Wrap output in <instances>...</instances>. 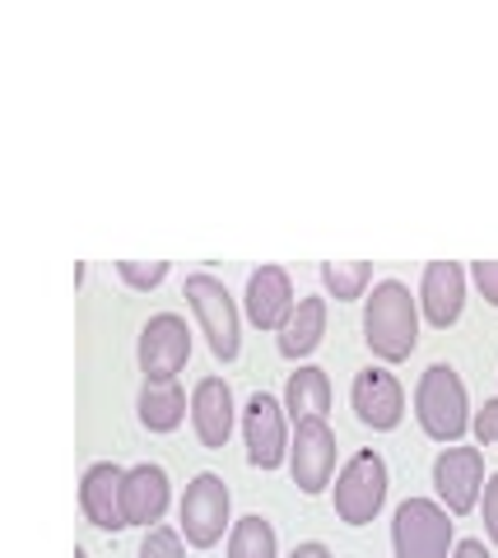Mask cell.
<instances>
[{"mask_svg":"<svg viewBox=\"0 0 498 558\" xmlns=\"http://www.w3.org/2000/svg\"><path fill=\"white\" fill-rule=\"evenodd\" d=\"M364 340L373 349V359L382 363H401L415 354L420 344V303L410 299V289L401 279H382L373 284L368 303H364Z\"/></svg>","mask_w":498,"mask_h":558,"instance_id":"1","label":"cell"},{"mask_svg":"<svg viewBox=\"0 0 498 558\" xmlns=\"http://www.w3.org/2000/svg\"><path fill=\"white\" fill-rule=\"evenodd\" d=\"M415 418H420V428L434 442H461L466 438L475 414H471L466 381L457 377V368H448V363L424 368L420 387H415Z\"/></svg>","mask_w":498,"mask_h":558,"instance_id":"2","label":"cell"},{"mask_svg":"<svg viewBox=\"0 0 498 558\" xmlns=\"http://www.w3.org/2000/svg\"><path fill=\"white\" fill-rule=\"evenodd\" d=\"M182 299L192 303L205 340H210V349H215V359L233 363L238 349H243V312H238L229 284L219 275H210V270H196V275H186Z\"/></svg>","mask_w":498,"mask_h":558,"instance_id":"3","label":"cell"},{"mask_svg":"<svg viewBox=\"0 0 498 558\" xmlns=\"http://www.w3.org/2000/svg\"><path fill=\"white\" fill-rule=\"evenodd\" d=\"M391 549L397 558H452L457 535L448 508L434 498H405L391 517Z\"/></svg>","mask_w":498,"mask_h":558,"instance_id":"4","label":"cell"},{"mask_svg":"<svg viewBox=\"0 0 498 558\" xmlns=\"http://www.w3.org/2000/svg\"><path fill=\"white\" fill-rule=\"evenodd\" d=\"M233 494L229 484L215 475V470H201V475L186 484V494L178 502V526L186 535L192 549H210L224 539V531H233Z\"/></svg>","mask_w":498,"mask_h":558,"instance_id":"5","label":"cell"},{"mask_svg":"<svg viewBox=\"0 0 498 558\" xmlns=\"http://www.w3.org/2000/svg\"><path fill=\"white\" fill-rule=\"evenodd\" d=\"M387 461L377 457L373 447L354 451V457L340 465L336 475V517L345 521V526H368V521L382 512L387 502Z\"/></svg>","mask_w":498,"mask_h":558,"instance_id":"6","label":"cell"},{"mask_svg":"<svg viewBox=\"0 0 498 558\" xmlns=\"http://www.w3.org/2000/svg\"><path fill=\"white\" fill-rule=\"evenodd\" d=\"M289 475L303 494H326V484L336 480V428L321 414L299 418L294 442H289Z\"/></svg>","mask_w":498,"mask_h":558,"instance_id":"7","label":"cell"},{"mask_svg":"<svg viewBox=\"0 0 498 558\" xmlns=\"http://www.w3.org/2000/svg\"><path fill=\"white\" fill-rule=\"evenodd\" d=\"M135 354H141L145 381H178L186 359H192V330H186L178 312H159V317L145 322Z\"/></svg>","mask_w":498,"mask_h":558,"instance_id":"8","label":"cell"},{"mask_svg":"<svg viewBox=\"0 0 498 558\" xmlns=\"http://www.w3.org/2000/svg\"><path fill=\"white\" fill-rule=\"evenodd\" d=\"M434 488L452 517L475 512L479 494H485V457H479V447H442L434 461Z\"/></svg>","mask_w":498,"mask_h":558,"instance_id":"9","label":"cell"},{"mask_svg":"<svg viewBox=\"0 0 498 558\" xmlns=\"http://www.w3.org/2000/svg\"><path fill=\"white\" fill-rule=\"evenodd\" d=\"M243 438H247V461L256 470H275L289 461V424H284V400L270 391H256L243 410Z\"/></svg>","mask_w":498,"mask_h":558,"instance_id":"10","label":"cell"},{"mask_svg":"<svg viewBox=\"0 0 498 558\" xmlns=\"http://www.w3.org/2000/svg\"><path fill=\"white\" fill-rule=\"evenodd\" d=\"M350 400H354L359 424H368L373 433H391L405 418V391L387 368H364L359 373L354 387H350Z\"/></svg>","mask_w":498,"mask_h":558,"instance_id":"11","label":"cell"},{"mask_svg":"<svg viewBox=\"0 0 498 558\" xmlns=\"http://www.w3.org/2000/svg\"><path fill=\"white\" fill-rule=\"evenodd\" d=\"M294 279L284 266H256L247 275V322L256 330H275L280 336L284 322L294 317Z\"/></svg>","mask_w":498,"mask_h":558,"instance_id":"12","label":"cell"},{"mask_svg":"<svg viewBox=\"0 0 498 558\" xmlns=\"http://www.w3.org/2000/svg\"><path fill=\"white\" fill-rule=\"evenodd\" d=\"M233 424H238V405H233V387L224 377H201L196 391H192V428L201 447H229L233 438Z\"/></svg>","mask_w":498,"mask_h":558,"instance_id":"13","label":"cell"},{"mask_svg":"<svg viewBox=\"0 0 498 558\" xmlns=\"http://www.w3.org/2000/svg\"><path fill=\"white\" fill-rule=\"evenodd\" d=\"M168 498H173V488H168V470L163 465H131L126 480H122V517L126 526H145L154 531L168 512Z\"/></svg>","mask_w":498,"mask_h":558,"instance_id":"14","label":"cell"},{"mask_svg":"<svg viewBox=\"0 0 498 558\" xmlns=\"http://www.w3.org/2000/svg\"><path fill=\"white\" fill-rule=\"evenodd\" d=\"M122 480L126 470L117 461H98L84 470L80 480V512L94 521L98 531H122L126 517H122Z\"/></svg>","mask_w":498,"mask_h":558,"instance_id":"15","label":"cell"},{"mask_svg":"<svg viewBox=\"0 0 498 558\" xmlns=\"http://www.w3.org/2000/svg\"><path fill=\"white\" fill-rule=\"evenodd\" d=\"M420 307L438 330H448L466 307V270L457 260H428L420 279Z\"/></svg>","mask_w":498,"mask_h":558,"instance_id":"16","label":"cell"},{"mask_svg":"<svg viewBox=\"0 0 498 558\" xmlns=\"http://www.w3.org/2000/svg\"><path fill=\"white\" fill-rule=\"evenodd\" d=\"M135 410H141V424L149 433H173V428H182V418L192 405H186L182 381H145Z\"/></svg>","mask_w":498,"mask_h":558,"instance_id":"17","label":"cell"},{"mask_svg":"<svg viewBox=\"0 0 498 558\" xmlns=\"http://www.w3.org/2000/svg\"><path fill=\"white\" fill-rule=\"evenodd\" d=\"M321 336H326V299H299V307H294V317L284 322V330H280V354L284 359H307L313 349L321 344Z\"/></svg>","mask_w":498,"mask_h":558,"instance_id":"18","label":"cell"},{"mask_svg":"<svg viewBox=\"0 0 498 558\" xmlns=\"http://www.w3.org/2000/svg\"><path fill=\"white\" fill-rule=\"evenodd\" d=\"M284 410H289V418H313V414H321L326 418V410H331V377H326V368H299V373H289V381H284Z\"/></svg>","mask_w":498,"mask_h":558,"instance_id":"19","label":"cell"},{"mask_svg":"<svg viewBox=\"0 0 498 558\" xmlns=\"http://www.w3.org/2000/svg\"><path fill=\"white\" fill-rule=\"evenodd\" d=\"M229 558H280V539L266 517H243L229 531Z\"/></svg>","mask_w":498,"mask_h":558,"instance_id":"20","label":"cell"},{"mask_svg":"<svg viewBox=\"0 0 498 558\" xmlns=\"http://www.w3.org/2000/svg\"><path fill=\"white\" fill-rule=\"evenodd\" d=\"M321 284L336 303H354L373 284V266L368 260H321Z\"/></svg>","mask_w":498,"mask_h":558,"instance_id":"21","label":"cell"},{"mask_svg":"<svg viewBox=\"0 0 498 558\" xmlns=\"http://www.w3.org/2000/svg\"><path fill=\"white\" fill-rule=\"evenodd\" d=\"M117 275L131 289H159L168 279V260H117Z\"/></svg>","mask_w":498,"mask_h":558,"instance_id":"22","label":"cell"},{"mask_svg":"<svg viewBox=\"0 0 498 558\" xmlns=\"http://www.w3.org/2000/svg\"><path fill=\"white\" fill-rule=\"evenodd\" d=\"M141 558H186L182 535H178L173 526H154V531H145V539H141Z\"/></svg>","mask_w":498,"mask_h":558,"instance_id":"23","label":"cell"},{"mask_svg":"<svg viewBox=\"0 0 498 558\" xmlns=\"http://www.w3.org/2000/svg\"><path fill=\"white\" fill-rule=\"evenodd\" d=\"M471 433L479 438V447H498V400H485V405L475 410Z\"/></svg>","mask_w":498,"mask_h":558,"instance_id":"24","label":"cell"},{"mask_svg":"<svg viewBox=\"0 0 498 558\" xmlns=\"http://www.w3.org/2000/svg\"><path fill=\"white\" fill-rule=\"evenodd\" d=\"M471 279L485 293V303L498 307V260H471Z\"/></svg>","mask_w":498,"mask_h":558,"instance_id":"25","label":"cell"},{"mask_svg":"<svg viewBox=\"0 0 498 558\" xmlns=\"http://www.w3.org/2000/svg\"><path fill=\"white\" fill-rule=\"evenodd\" d=\"M485 531H489V539L498 545V475L485 480Z\"/></svg>","mask_w":498,"mask_h":558,"instance_id":"26","label":"cell"},{"mask_svg":"<svg viewBox=\"0 0 498 558\" xmlns=\"http://www.w3.org/2000/svg\"><path fill=\"white\" fill-rule=\"evenodd\" d=\"M452 558H494V554L485 549V539H461V545L452 549Z\"/></svg>","mask_w":498,"mask_h":558,"instance_id":"27","label":"cell"},{"mask_svg":"<svg viewBox=\"0 0 498 558\" xmlns=\"http://www.w3.org/2000/svg\"><path fill=\"white\" fill-rule=\"evenodd\" d=\"M289 558H331V549H326L321 539H303V545H299L294 554H289Z\"/></svg>","mask_w":498,"mask_h":558,"instance_id":"28","label":"cell"},{"mask_svg":"<svg viewBox=\"0 0 498 558\" xmlns=\"http://www.w3.org/2000/svg\"><path fill=\"white\" fill-rule=\"evenodd\" d=\"M75 558H89V554H84V549H75Z\"/></svg>","mask_w":498,"mask_h":558,"instance_id":"29","label":"cell"}]
</instances>
